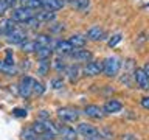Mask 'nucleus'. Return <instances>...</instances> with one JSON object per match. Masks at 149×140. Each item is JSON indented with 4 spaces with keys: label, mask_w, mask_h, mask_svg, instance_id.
Here are the masks:
<instances>
[{
    "label": "nucleus",
    "mask_w": 149,
    "mask_h": 140,
    "mask_svg": "<svg viewBox=\"0 0 149 140\" xmlns=\"http://www.w3.org/2000/svg\"><path fill=\"white\" fill-rule=\"evenodd\" d=\"M120 69H121V61L116 56H109V58H106L102 61V73L106 76H109V78L116 76Z\"/></svg>",
    "instance_id": "f257e3e1"
},
{
    "label": "nucleus",
    "mask_w": 149,
    "mask_h": 140,
    "mask_svg": "<svg viewBox=\"0 0 149 140\" xmlns=\"http://www.w3.org/2000/svg\"><path fill=\"white\" fill-rule=\"evenodd\" d=\"M78 132L86 137V140H101V132L96 128H93L92 125L87 123H79L78 126Z\"/></svg>",
    "instance_id": "f03ea898"
},
{
    "label": "nucleus",
    "mask_w": 149,
    "mask_h": 140,
    "mask_svg": "<svg viewBox=\"0 0 149 140\" xmlns=\"http://www.w3.org/2000/svg\"><path fill=\"white\" fill-rule=\"evenodd\" d=\"M34 9H30V8H26V6H19V8H14L13 9V13H11V19H14L16 22H26L28 19H31L33 16H36L34 13Z\"/></svg>",
    "instance_id": "7ed1b4c3"
},
{
    "label": "nucleus",
    "mask_w": 149,
    "mask_h": 140,
    "mask_svg": "<svg viewBox=\"0 0 149 140\" xmlns=\"http://www.w3.org/2000/svg\"><path fill=\"white\" fill-rule=\"evenodd\" d=\"M33 86H34V79L31 76H22L19 83V95L22 98H30L33 93Z\"/></svg>",
    "instance_id": "20e7f679"
},
{
    "label": "nucleus",
    "mask_w": 149,
    "mask_h": 140,
    "mask_svg": "<svg viewBox=\"0 0 149 140\" xmlns=\"http://www.w3.org/2000/svg\"><path fill=\"white\" fill-rule=\"evenodd\" d=\"M102 73V61H88L84 67L86 76H98Z\"/></svg>",
    "instance_id": "39448f33"
},
{
    "label": "nucleus",
    "mask_w": 149,
    "mask_h": 140,
    "mask_svg": "<svg viewBox=\"0 0 149 140\" xmlns=\"http://www.w3.org/2000/svg\"><path fill=\"white\" fill-rule=\"evenodd\" d=\"M134 79L137 83V86L143 90H149V76L146 75L143 69H135L134 70Z\"/></svg>",
    "instance_id": "423d86ee"
},
{
    "label": "nucleus",
    "mask_w": 149,
    "mask_h": 140,
    "mask_svg": "<svg viewBox=\"0 0 149 140\" xmlns=\"http://www.w3.org/2000/svg\"><path fill=\"white\" fill-rule=\"evenodd\" d=\"M6 41L9 42V44H13V45H20V44H23V42L26 41V33L23 31L22 28H16V30L11 31L6 36Z\"/></svg>",
    "instance_id": "0eeeda50"
},
{
    "label": "nucleus",
    "mask_w": 149,
    "mask_h": 140,
    "mask_svg": "<svg viewBox=\"0 0 149 140\" xmlns=\"http://www.w3.org/2000/svg\"><path fill=\"white\" fill-rule=\"evenodd\" d=\"M84 115L88 117V118H93V120H100L106 115V112L102 107L96 106V104H88L84 107Z\"/></svg>",
    "instance_id": "6e6552de"
},
{
    "label": "nucleus",
    "mask_w": 149,
    "mask_h": 140,
    "mask_svg": "<svg viewBox=\"0 0 149 140\" xmlns=\"http://www.w3.org/2000/svg\"><path fill=\"white\" fill-rule=\"evenodd\" d=\"M58 117L62 121H78L79 112L76 109H70V107H62L58 111Z\"/></svg>",
    "instance_id": "1a4fd4ad"
},
{
    "label": "nucleus",
    "mask_w": 149,
    "mask_h": 140,
    "mask_svg": "<svg viewBox=\"0 0 149 140\" xmlns=\"http://www.w3.org/2000/svg\"><path fill=\"white\" fill-rule=\"evenodd\" d=\"M68 56L73 58L76 62H88V61H92V51L82 50V48H74V51H72Z\"/></svg>",
    "instance_id": "9d476101"
},
{
    "label": "nucleus",
    "mask_w": 149,
    "mask_h": 140,
    "mask_svg": "<svg viewBox=\"0 0 149 140\" xmlns=\"http://www.w3.org/2000/svg\"><path fill=\"white\" fill-rule=\"evenodd\" d=\"M53 50H54L58 55H70L74 48H73V45L70 44V41L59 39V41L54 42V48H53Z\"/></svg>",
    "instance_id": "9b49d317"
},
{
    "label": "nucleus",
    "mask_w": 149,
    "mask_h": 140,
    "mask_svg": "<svg viewBox=\"0 0 149 140\" xmlns=\"http://www.w3.org/2000/svg\"><path fill=\"white\" fill-rule=\"evenodd\" d=\"M87 39H90L93 42L102 41V39H106V31L101 27H92L87 30Z\"/></svg>",
    "instance_id": "f8f14e48"
},
{
    "label": "nucleus",
    "mask_w": 149,
    "mask_h": 140,
    "mask_svg": "<svg viewBox=\"0 0 149 140\" xmlns=\"http://www.w3.org/2000/svg\"><path fill=\"white\" fill-rule=\"evenodd\" d=\"M0 73L6 75V76H16L19 73V69L16 67V64H8L5 59L0 61Z\"/></svg>",
    "instance_id": "ddd939ff"
},
{
    "label": "nucleus",
    "mask_w": 149,
    "mask_h": 140,
    "mask_svg": "<svg viewBox=\"0 0 149 140\" xmlns=\"http://www.w3.org/2000/svg\"><path fill=\"white\" fill-rule=\"evenodd\" d=\"M16 20L14 19H3V20H0V31H2V34H5V36H8L11 31H14L16 30Z\"/></svg>",
    "instance_id": "4468645a"
},
{
    "label": "nucleus",
    "mask_w": 149,
    "mask_h": 140,
    "mask_svg": "<svg viewBox=\"0 0 149 140\" xmlns=\"http://www.w3.org/2000/svg\"><path fill=\"white\" fill-rule=\"evenodd\" d=\"M64 0H42V8L47 11H59L64 6Z\"/></svg>",
    "instance_id": "2eb2a0df"
},
{
    "label": "nucleus",
    "mask_w": 149,
    "mask_h": 140,
    "mask_svg": "<svg viewBox=\"0 0 149 140\" xmlns=\"http://www.w3.org/2000/svg\"><path fill=\"white\" fill-rule=\"evenodd\" d=\"M58 131L62 135V140H76V131L70 126H64V125H58Z\"/></svg>",
    "instance_id": "dca6fc26"
},
{
    "label": "nucleus",
    "mask_w": 149,
    "mask_h": 140,
    "mask_svg": "<svg viewBox=\"0 0 149 140\" xmlns=\"http://www.w3.org/2000/svg\"><path fill=\"white\" fill-rule=\"evenodd\" d=\"M102 109H104L106 114H116V112H120L123 109V104L118 100H107Z\"/></svg>",
    "instance_id": "f3484780"
},
{
    "label": "nucleus",
    "mask_w": 149,
    "mask_h": 140,
    "mask_svg": "<svg viewBox=\"0 0 149 140\" xmlns=\"http://www.w3.org/2000/svg\"><path fill=\"white\" fill-rule=\"evenodd\" d=\"M36 17L39 19L40 23H50L53 22L56 19V13L54 11H47V9H44V11H39L36 14Z\"/></svg>",
    "instance_id": "a211bd4d"
},
{
    "label": "nucleus",
    "mask_w": 149,
    "mask_h": 140,
    "mask_svg": "<svg viewBox=\"0 0 149 140\" xmlns=\"http://www.w3.org/2000/svg\"><path fill=\"white\" fill-rule=\"evenodd\" d=\"M39 44H37L36 41H25L23 44H20V48L23 53H36L37 50H39Z\"/></svg>",
    "instance_id": "6ab92c4d"
},
{
    "label": "nucleus",
    "mask_w": 149,
    "mask_h": 140,
    "mask_svg": "<svg viewBox=\"0 0 149 140\" xmlns=\"http://www.w3.org/2000/svg\"><path fill=\"white\" fill-rule=\"evenodd\" d=\"M70 44L73 45V48H84L86 47V42H87V39L84 36H81V34H73V36H70Z\"/></svg>",
    "instance_id": "aec40b11"
},
{
    "label": "nucleus",
    "mask_w": 149,
    "mask_h": 140,
    "mask_svg": "<svg viewBox=\"0 0 149 140\" xmlns=\"http://www.w3.org/2000/svg\"><path fill=\"white\" fill-rule=\"evenodd\" d=\"M72 6L79 13H86L90 8V0H72Z\"/></svg>",
    "instance_id": "412c9836"
},
{
    "label": "nucleus",
    "mask_w": 149,
    "mask_h": 140,
    "mask_svg": "<svg viewBox=\"0 0 149 140\" xmlns=\"http://www.w3.org/2000/svg\"><path fill=\"white\" fill-rule=\"evenodd\" d=\"M53 48L51 47H39V50L36 51V56H37V59H50L51 58V55H53Z\"/></svg>",
    "instance_id": "4be33fe9"
},
{
    "label": "nucleus",
    "mask_w": 149,
    "mask_h": 140,
    "mask_svg": "<svg viewBox=\"0 0 149 140\" xmlns=\"http://www.w3.org/2000/svg\"><path fill=\"white\" fill-rule=\"evenodd\" d=\"M65 75H67V78L70 79V83H74L78 79V75H79V69L78 65H68L67 69H65Z\"/></svg>",
    "instance_id": "5701e85b"
},
{
    "label": "nucleus",
    "mask_w": 149,
    "mask_h": 140,
    "mask_svg": "<svg viewBox=\"0 0 149 140\" xmlns=\"http://www.w3.org/2000/svg\"><path fill=\"white\" fill-rule=\"evenodd\" d=\"M20 139L22 140H39V134H37L33 128H26V129L22 131Z\"/></svg>",
    "instance_id": "b1692460"
},
{
    "label": "nucleus",
    "mask_w": 149,
    "mask_h": 140,
    "mask_svg": "<svg viewBox=\"0 0 149 140\" xmlns=\"http://www.w3.org/2000/svg\"><path fill=\"white\" fill-rule=\"evenodd\" d=\"M50 72V59H40L39 61V67H37V73L40 76H45Z\"/></svg>",
    "instance_id": "393cba45"
},
{
    "label": "nucleus",
    "mask_w": 149,
    "mask_h": 140,
    "mask_svg": "<svg viewBox=\"0 0 149 140\" xmlns=\"http://www.w3.org/2000/svg\"><path fill=\"white\" fill-rule=\"evenodd\" d=\"M34 41H36L40 47H51V42H53V39H51L48 34H37Z\"/></svg>",
    "instance_id": "a878e982"
},
{
    "label": "nucleus",
    "mask_w": 149,
    "mask_h": 140,
    "mask_svg": "<svg viewBox=\"0 0 149 140\" xmlns=\"http://www.w3.org/2000/svg\"><path fill=\"white\" fill-rule=\"evenodd\" d=\"M20 2H22V6H26L30 9L42 8V0H20Z\"/></svg>",
    "instance_id": "bb28decb"
},
{
    "label": "nucleus",
    "mask_w": 149,
    "mask_h": 140,
    "mask_svg": "<svg viewBox=\"0 0 149 140\" xmlns=\"http://www.w3.org/2000/svg\"><path fill=\"white\" fill-rule=\"evenodd\" d=\"M23 25L28 27V28H37V27H40V22L36 16H33L31 19H28L26 22H23Z\"/></svg>",
    "instance_id": "cd10ccee"
},
{
    "label": "nucleus",
    "mask_w": 149,
    "mask_h": 140,
    "mask_svg": "<svg viewBox=\"0 0 149 140\" xmlns=\"http://www.w3.org/2000/svg\"><path fill=\"white\" fill-rule=\"evenodd\" d=\"M53 69L56 70V72H62V70H65L67 67H65V62H64V59H54V62H53Z\"/></svg>",
    "instance_id": "c85d7f7f"
},
{
    "label": "nucleus",
    "mask_w": 149,
    "mask_h": 140,
    "mask_svg": "<svg viewBox=\"0 0 149 140\" xmlns=\"http://www.w3.org/2000/svg\"><path fill=\"white\" fill-rule=\"evenodd\" d=\"M44 90H45L44 84L39 83V81H34V86H33V93H34V95H42Z\"/></svg>",
    "instance_id": "c756f323"
},
{
    "label": "nucleus",
    "mask_w": 149,
    "mask_h": 140,
    "mask_svg": "<svg viewBox=\"0 0 149 140\" xmlns=\"http://www.w3.org/2000/svg\"><path fill=\"white\" fill-rule=\"evenodd\" d=\"M51 87L56 89V90L62 89L64 87V79L62 78H53V79H51Z\"/></svg>",
    "instance_id": "7c9ffc66"
},
{
    "label": "nucleus",
    "mask_w": 149,
    "mask_h": 140,
    "mask_svg": "<svg viewBox=\"0 0 149 140\" xmlns=\"http://www.w3.org/2000/svg\"><path fill=\"white\" fill-rule=\"evenodd\" d=\"M120 41H121V34H120V33H116V34H113V36H112L110 39H109V42H107V45H109L110 48H112V47H115V45L118 44Z\"/></svg>",
    "instance_id": "2f4dec72"
},
{
    "label": "nucleus",
    "mask_w": 149,
    "mask_h": 140,
    "mask_svg": "<svg viewBox=\"0 0 149 140\" xmlns=\"http://www.w3.org/2000/svg\"><path fill=\"white\" fill-rule=\"evenodd\" d=\"M13 115L17 118H23V117H26V111L22 107H16V109H13Z\"/></svg>",
    "instance_id": "473e14b6"
},
{
    "label": "nucleus",
    "mask_w": 149,
    "mask_h": 140,
    "mask_svg": "<svg viewBox=\"0 0 149 140\" xmlns=\"http://www.w3.org/2000/svg\"><path fill=\"white\" fill-rule=\"evenodd\" d=\"M6 9H9L6 0H0V16H3V14L6 13Z\"/></svg>",
    "instance_id": "72a5a7b5"
},
{
    "label": "nucleus",
    "mask_w": 149,
    "mask_h": 140,
    "mask_svg": "<svg viewBox=\"0 0 149 140\" xmlns=\"http://www.w3.org/2000/svg\"><path fill=\"white\" fill-rule=\"evenodd\" d=\"M5 61H6L8 64H14V56H13V53L11 51H6V56H5Z\"/></svg>",
    "instance_id": "f704fd0d"
},
{
    "label": "nucleus",
    "mask_w": 149,
    "mask_h": 140,
    "mask_svg": "<svg viewBox=\"0 0 149 140\" xmlns=\"http://www.w3.org/2000/svg\"><path fill=\"white\" fill-rule=\"evenodd\" d=\"M141 106H143L146 111H149V97H143V98H141Z\"/></svg>",
    "instance_id": "c9c22d12"
},
{
    "label": "nucleus",
    "mask_w": 149,
    "mask_h": 140,
    "mask_svg": "<svg viewBox=\"0 0 149 140\" xmlns=\"http://www.w3.org/2000/svg\"><path fill=\"white\" fill-rule=\"evenodd\" d=\"M121 140H137V137H135L134 134H124L123 137H121Z\"/></svg>",
    "instance_id": "e433bc0d"
},
{
    "label": "nucleus",
    "mask_w": 149,
    "mask_h": 140,
    "mask_svg": "<svg viewBox=\"0 0 149 140\" xmlns=\"http://www.w3.org/2000/svg\"><path fill=\"white\" fill-rule=\"evenodd\" d=\"M17 2H19V0H6V3H8V6H9V8H14Z\"/></svg>",
    "instance_id": "4c0bfd02"
},
{
    "label": "nucleus",
    "mask_w": 149,
    "mask_h": 140,
    "mask_svg": "<svg viewBox=\"0 0 149 140\" xmlns=\"http://www.w3.org/2000/svg\"><path fill=\"white\" fill-rule=\"evenodd\" d=\"M22 67L28 70V69H30V61H28V59H25V61H23V64H22Z\"/></svg>",
    "instance_id": "58836bf2"
},
{
    "label": "nucleus",
    "mask_w": 149,
    "mask_h": 140,
    "mask_svg": "<svg viewBox=\"0 0 149 140\" xmlns=\"http://www.w3.org/2000/svg\"><path fill=\"white\" fill-rule=\"evenodd\" d=\"M143 70H144V72H146V75L149 76V62H148V64H146V65H144V67H143Z\"/></svg>",
    "instance_id": "ea45409f"
},
{
    "label": "nucleus",
    "mask_w": 149,
    "mask_h": 140,
    "mask_svg": "<svg viewBox=\"0 0 149 140\" xmlns=\"http://www.w3.org/2000/svg\"><path fill=\"white\" fill-rule=\"evenodd\" d=\"M0 34H2V31H0Z\"/></svg>",
    "instance_id": "a19ab883"
}]
</instances>
